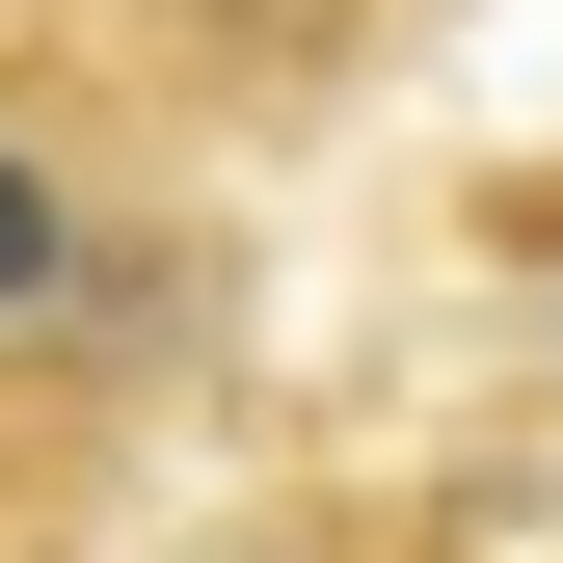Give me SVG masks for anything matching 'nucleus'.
Segmentation results:
<instances>
[{
	"instance_id": "nucleus-1",
	"label": "nucleus",
	"mask_w": 563,
	"mask_h": 563,
	"mask_svg": "<svg viewBox=\"0 0 563 563\" xmlns=\"http://www.w3.org/2000/svg\"><path fill=\"white\" fill-rule=\"evenodd\" d=\"M81 268H108V216H81V162H54V134L0 108V349H27L54 296H81Z\"/></svg>"
},
{
	"instance_id": "nucleus-2",
	"label": "nucleus",
	"mask_w": 563,
	"mask_h": 563,
	"mask_svg": "<svg viewBox=\"0 0 563 563\" xmlns=\"http://www.w3.org/2000/svg\"><path fill=\"white\" fill-rule=\"evenodd\" d=\"M216 563H349V537H216Z\"/></svg>"
}]
</instances>
